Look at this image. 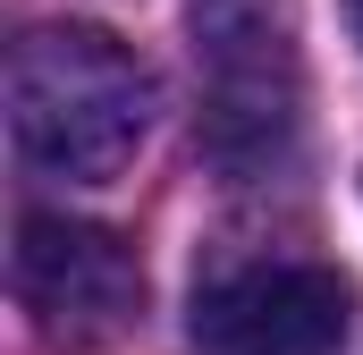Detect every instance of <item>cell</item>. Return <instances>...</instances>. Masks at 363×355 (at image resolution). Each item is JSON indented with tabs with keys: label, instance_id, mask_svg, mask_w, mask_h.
Segmentation results:
<instances>
[{
	"label": "cell",
	"instance_id": "3",
	"mask_svg": "<svg viewBox=\"0 0 363 355\" xmlns=\"http://www.w3.org/2000/svg\"><path fill=\"white\" fill-rule=\"evenodd\" d=\"M347 279L296 254H245L194 288V347L203 355H338L347 339Z\"/></svg>",
	"mask_w": 363,
	"mask_h": 355
},
{
	"label": "cell",
	"instance_id": "4",
	"mask_svg": "<svg viewBox=\"0 0 363 355\" xmlns=\"http://www.w3.org/2000/svg\"><path fill=\"white\" fill-rule=\"evenodd\" d=\"M9 271H17L26 313L43 330H68V339H110L144 305V263L127 254V237L68 220V212H26Z\"/></svg>",
	"mask_w": 363,
	"mask_h": 355
},
{
	"label": "cell",
	"instance_id": "5",
	"mask_svg": "<svg viewBox=\"0 0 363 355\" xmlns=\"http://www.w3.org/2000/svg\"><path fill=\"white\" fill-rule=\"evenodd\" d=\"M347 17H355V43H363V0H347Z\"/></svg>",
	"mask_w": 363,
	"mask_h": 355
},
{
	"label": "cell",
	"instance_id": "1",
	"mask_svg": "<svg viewBox=\"0 0 363 355\" xmlns=\"http://www.w3.org/2000/svg\"><path fill=\"white\" fill-rule=\"evenodd\" d=\"M9 136L26 170L101 186L152 136V68L93 26H34L9 51Z\"/></svg>",
	"mask_w": 363,
	"mask_h": 355
},
{
	"label": "cell",
	"instance_id": "2",
	"mask_svg": "<svg viewBox=\"0 0 363 355\" xmlns=\"http://www.w3.org/2000/svg\"><path fill=\"white\" fill-rule=\"evenodd\" d=\"M194 144L237 186L279 178L304 136V60L287 0H194Z\"/></svg>",
	"mask_w": 363,
	"mask_h": 355
}]
</instances>
